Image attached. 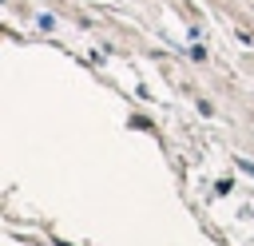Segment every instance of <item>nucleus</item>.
<instances>
[{
    "mask_svg": "<svg viewBox=\"0 0 254 246\" xmlns=\"http://www.w3.org/2000/svg\"><path fill=\"white\" fill-rule=\"evenodd\" d=\"M238 167H242L246 175H254V163H250V159H238Z\"/></svg>",
    "mask_w": 254,
    "mask_h": 246,
    "instance_id": "1",
    "label": "nucleus"
}]
</instances>
